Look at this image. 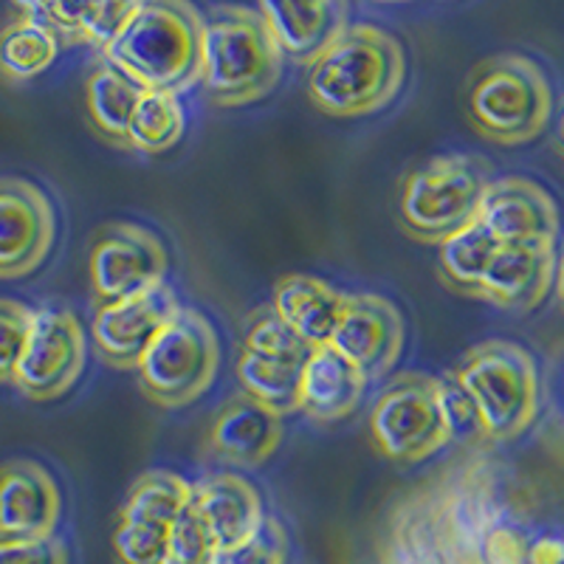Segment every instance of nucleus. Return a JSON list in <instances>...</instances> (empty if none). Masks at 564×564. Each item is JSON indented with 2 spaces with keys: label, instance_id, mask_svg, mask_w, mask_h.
Masks as SVG:
<instances>
[{
  "label": "nucleus",
  "instance_id": "1",
  "mask_svg": "<svg viewBox=\"0 0 564 564\" xmlns=\"http://www.w3.org/2000/svg\"><path fill=\"white\" fill-rule=\"evenodd\" d=\"M542 482L480 435L387 502L365 564H531Z\"/></svg>",
  "mask_w": 564,
  "mask_h": 564
},
{
  "label": "nucleus",
  "instance_id": "2",
  "mask_svg": "<svg viewBox=\"0 0 564 564\" xmlns=\"http://www.w3.org/2000/svg\"><path fill=\"white\" fill-rule=\"evenodd\" d=\"M204 14L186 0L135 3V12L102 48V63L122 70L141 90L181 97L200 83Z\"/></svg>",
  "mask_w": 564,
  "mask_h": 564
},
{
  "label": "nucleus",
  "instance_id": "3",
  "mask_svg": "<svg viewBox=\"0 0 564 564\" xmlns=\"http://www.w3.org/2000/svg\"><path fill=\"white\" fill-rule=\"evenodd\" d=\"M406 79V54L376 23H350L308 68V99L334 119H361L392 105Z\"/></svg>",
  "mask_w": 564,
  "mask_h": 564
},
{
  "label": "nucleus",
  "instance_id": "4",
  "mask_svg": "<svg viewBox=\"0 0 564 564\" xmlns=\"http://www.w3.org/2000/svg\"><path fill=\"white\" fill-rule=\"evenodd\" d=\"M466 398L477 435L502 446L525 435L539 417V367L531 352L511 339H486L460 359L449 376Z\"/></svg>",
  "mask_w": 564,
  "mask_h": 564
},
{
  "label": "nucleus",
  "instance_id": "5",
  "mask_svg": "<svg viewBox=\"0 0 564 564\" xmlns=\"http://www.w3.org/2000/svg\"><path fill=\"white\" fill-rule=\"evenodd\" d=\"M463 110L475 133L491 144H531L551 124V79L542 65L525 54H494L468 70Z\"/></svg>",
  "mask_w": 564,
  "mask_h": 564
},
{
  "label": "nucleus",
  "instance_id": "6",
  "mask_svg": "<svg viewBox=\"0 0 564 564\" xmlns=\"http://www.w3.org/2000/svg\"><path fill=\"white\" fill-rule=\"evenodd\" d=\"M282 54L257 7H218L204 18L200 85L218 108L265 99L282 79Z\"/></svg>",
  "mask_w": 564,
  "mask_h": 564
},
{
  "label": "nucleus",
  "instance_id": "7",
  "mask_svg": "<svg viewBox=\"0 0 564 564\" xmlns=\"http://www.w3.org/2000/svg\"><path fill=\"white\" fill-rule=\"evenodd\" d=\"M457 417L449 384L430 372H404L384 387L370 410V441L401 466L430 460L455 441Z\"/></svg>",
  "mask_w": 564,
  "mask_h": 564
},
{
  "label": "nucleus",
  "instance_id": "8",
  "mask_svg": "<svg viewBox=\"0 0 564 564\" xmlns=\"http://www.w3.org/2000/svg\"><path fill=\"white\" fill-rule=\"evenodd\" d=\"M491 173L471 155H437L412 170L398 189V224L406 238L426 246L471 226Z\"/></svg>",
  "mask_w": 564,
  "mask_h": 564
},
{
  "label": "nucleus",
  "instance_id": "9",
  "mask_svg": "<svg viewBox=\"0 0 564 564\" xmlns=\"http://www.w3.org/2000/svg\"><path fill=\"white\" fill-rule=\"evenodd\" d=\"M220 370V339L209 316L181 305L139 361V392L161 410H184L209 392Z\"/></svg>",
  "mask_w": 564,
  "mask_h": 564
},
{
  "label": "nucleus",
  "instance_id": "10",
  "mask_svg": "<svg viewBox=\"0 0 564 564\" xmlns=\"http://www.w3.org/2000/svg\"><path fill=\"white\" fill-rule=\"evenodd\" d=\"M167 271V246L148 226L113 220L90 240L88 276L97 308L159 289Z\"/></svg>",
  "mask_w": 564,
  "mask_h": 564
},
{
  "label": "nucleus",
  "instance_id": "11",
  "mask_svg": "<svg viewBox=\"0 0 564 564\" xmlns=\"http://www.w3.org/2000/svg\"><path fill=\"white\" fill-rule=\"evenodd\" d=\"M88 361V336L77 316L63 308H34L29 339L14 370V390L48 404L68 395Z\"/></svg>",
  "mask_w": 564,
  "mask_h": 564
},
{
  "label": "nucleus",
  "instance_id": "12",
  "mask_svg": "<svg viewBox=\"0 0 564 564\" xmlns=\"http://www.w3.org/2000/svg\"><path fill=\"white\" fill-rule=\"evenodd\" d=\"M57 240L52 198L26 178H0V280L32 276Z\"/></svg>",
  "mask_w": 564,
  "mask_h": 564
},
{
  "label": "nucleus",
  "instance_id": "13",
  "mask_svg": "<svg viewBox=\"0 0 564 564\" xmlns=\"http://www.w3.org/2000/svg\"><path fill=\"white\" fill-rule=\"evenodd\" d=\"M406 345V322L392 300L381 294H347L339 325L327 341L367 381L384 379Z\"/></svg>",
  "mask_w": 564,
  "mask_h": 564
},
{
  "label": "nucleus",
  "instance_id": "14",
  "mask_svg": "<svg viewBox=\"0 0 564 564\" xmlns=\"http://www.w3.org/2000/svg\"><path fill=\"white\" fill-rule=\"evenodd\" d=\"M181 308L178 296L167 282L148 294L99 305L90 322V339L97 356L113 370L135 372L144 352L161 334V327Z\"/></svg>",
  "mask_w": 564,
  "mask_h": 564
},
{
  "label": "nucleus",
  "instance_id": "15",
  "mask_svg": "<svg viewBox=\"0 0 564 564\" xmlns=\"http://www.w3.org/2000/svg\"><path fill=\"white\" fill-rule=\"evenodd\" d=\"M477 224L500 246H556L558 238L556 200L525 175L488 181Z\"/></svg>",
  "mask_w": 564,
  "mask_h": 564
},
{
  "label": "nucleus",
  "instance_id": "16",
  "mask_svg": "<svg viewBox=\"0 0 564 564\" xmlns=\"http://www.w3.org/2000/svg\"><path fill=\"white\" fill-rule=\"evenodd\" d=\"M63 513V491L37 460L0 463V539L54 536Z\"/></svg>",
  "mask_w": 564,
  "mask_h": 564
},
{
  "label": "nucleus",
  "instance_id": "17",
  "mask_svg": "<svg viewBox=\"0 0 564 564\" xmlns=\"http://www.w3.org/2000/svg\"><path fill=\"white\" fill-rule=\"evenodd\" d=\"M285 423L249 395H235L218 406L206 426V452L235 468H257L271 460L282 443Z\"/></svg>",
  "mask_w": 564,
  "mask_h": 564
},
{
  "label": "nucleus",
  "instance_id": "18",
  "mask_svg": "<svg viewBox=\"0 0 564 564\" xmlns=\"http://www.w3.org/2000/svg\"><path fill=\"white\" fill-rule=\"evenodd\" d=\"M553 276L556 246H500L488 263L477 300L511 314H531L551 294Z\"/></svg>",
  "mask_w": 564,
  "mask_h": 564
},
{
  "label": "nucleus",
  "instance_id": "19",
  "mask_svg": "<svg viewBox=\"0 0 564 564\" xmlns=\"http://www.w3.org/2000/svg\"><path fill=\"white\" fill-rule=\"evenodd\" d=\"M257 12L263 14L265 26L280 48L282 59L311 68L334 40L350 26V7L336 0L316 3H271L263 0Z\"/></svg>",
  "mask_w": 564,
  "mask_h": 564
},
{
  "label": "nucleus",
  "instance_id": "20",
  "mask_svg": "<svg viewBox=\"0 0 564 564\" xmlns=\"http://www.w3.org/2000/svg\"><path fill=\"white\" fill-rule=\"evenodd\" d=\"M189 508L204 525L215 551H226L251 536L265 520L263 497L240 475H212L193 482Z\"/></svg>",
  "mask_w": 564,
  "mask_h": 564
},
{
  "label": "nucleus",
  "instance_id": "21",
  "mask_svg": "<svg viewBox=\"0 0 564 564\" xmlns=\"http://www.w3.org/2000/svg\"><path fill=\"white\" fill-rule=\"evenodd\" d=\"M367 384L352 365L330 347H316L300 367V412L314 423H339L361 406Z\"/></svg>",
  "mask_w": 564,
  "mask_h": 564
},
{
  "label": "nucleus",
  "instance_id": "22",
  "mask_svg": "<svg viewBox=\"0 0 564 564\" xmlns=\"http://www.w3.org/2000/svg\"><path fill=\"white\" fill-rule=\"evenodd\" d=\"M347 294L311 274H285L274 282L271 308L308 350L325 347L339 325Z\"/></svg>",
  "mask_w": 564,
  "mask_h": 564
},
{
  "label": "nucleus",
  "instance_id": "23",
  "mask_svg": "<svg viewBox=\"0 0 564 564\" xmlns=\"http://www.w3.org/2000/svg\"><path fill=\"white\" fill-rule=\"evenodd\" d=\"M139 0L128 3H20L18 14L37 23L40 29L57 40L59 48H74V45H94V48H108L113 37L122 32V26L135 12Z\"/></svg>",
  "mask_w": 564,
  "mask_h": 564
},
{
  "label": "nucleus",
  "instance_id": "24",
  "mask_svg": "<svg viewBox=\"0 0 564 564\" xmlns=\"http://www.w3.org/2000/svg\"><path fill=\"white\" fill-rule=\"evenodd\" d=\"M139 97L141 88L130 83L122 70L99 63L85 83V110H88L90 128L113 148L128 150V124Z\"/></svg>",
  "mask_w": 564,
  "mask_h": 564
},
{
  "label": "nucleus",
  "instance_id": "25",
  "mask_svg": "<svg viewBox=\"0 0 564 564\" xmlns=\"http://www.w3.org/2000/svg\"><path fill=\"white\" fill-rule=\"evenodd\" d=\"M497 249H500V243L475 220L437 246V280L452 294L477 300L482 276H486L488 263L497 254Z\"/></svg>",
  "mask_w": 564,
  "mask_h": 564
},
{
  "label": "nucleus",
  "instance_id": "26",
  "mask_svg": "<svg viewBox=\"0 0 564 564\" xmlns=\"http://www.w3.org/2000/svg\"><path fill=\"white\" fill-rule=\"evenodd\" d=\"M189 502H193V482L184 480L175 471H167V468H153V471L135 477L128 497H124V506L116 513V520L173 525L189 508Z\"/></svg>",
  "mask_w": 564,
  "mask_h": 564
},
{
  "label": "nucleus",
  "instance_id": "27",
  "mask_svg": "<svg viewBox=\"0 0 564 564\" xmlns=\"http://www.w3.org/2000/svg\"><path fill=\"white\" fill-rule=\"evenodd\" d=\"M186 113L181 97L159 94V90H141L133 116L128 124L130 153L161 155L184 139Z\"/></svg>",
  "mask_w": 564,
  "mask_h": 564
},
{
  "label": "nucleus",
  "instance_id": "28",
  "mask_svg": "<svg viewBox=\"0 0 564 564\" xmlns=\"http://www.w3.org/2000/svg\"><path fill=\"white\" fill-rule=\"evenodd\" d=\"M59 54V45L52 34L18 14L0 29V77L7 83H29L52 68Z\"/></svg>",
  "mask_w": 564,
  "mask_h": 564
},
{
  "label": "nucleus",
  "instance_id": "29",
  "mask_svg": "<svg viewBox=\"0 0 564 564\" xmlns=\"http://www.w3.org/2000/svg\"><path fill=\"white\" fill-rule=\"evenodd\" d=\"M300 367L302 365H285V361L240 350L235 372L243 387V395L285 417L291 412H300Z\"/></svg>",
  "mask_w": 564,
  "mask_h": 564
},
{
  "label": "nucleus",
  "instance_id": "30",
  "mask_svg": "<svg viewBox=\"0 0 564 564\" xmlns=\"http://www.w3.org/2000/svg\"><path fill=\"white\" fill-rule=\"evenodd\" d=\"M243 350L265 359L285 361V365H302L308 356V347L302 345L300 336L276 316L271 305H260L251 311L243 322Z\"/></svg>",
  "mask_w": 564,
  "mask_h": 564
},
{
  "label": "nucleus",
  "instance_id": "31",
  "mask_svg": "<svg viewBox=\"0 0 564 564\" xmlns=\"http://www.w3.org/2000/svg\"><path fill=\"white\" fill-rule=\"evenodd\" d=\"M170 525L161 522L116 520L113 528V562L116 564H164L167 556Z\"/></svg>",
  "mask_w": 564,
  "mask_h": 564
},
{
  "label": "nucleus",
  "instance_id": "32",
  "mask_svg": "<svg viewBox=\"0 0 564 564\" xmlns=\"http://www.w3.org/2000/svg\"><path fill=\"white\" fill-rule=\"evenodd\" d=\"M289 562V531L276 517L265 513L263 525L246 542L212 553V564H285Z\"/></svg>",
  "mask_w": 564,
  "mask_h": 564
},
{
  "label": "nucleus",
  "instance_id": "33",
  "mask_svg": "<svg viewBox=\"0 0 564 564\" xmlns=\"http://www.w3.org/2000/svg\"><path fill=\"white\" fill-rule=\"evenodd\" d=\"M34 308L18 300L0 296V384H12L18 361L29 339Z\"/></svg>",
  "mask_w": 564,
  "mask_h": 564
},
{
  "label": "nucleus",
  "instance_id": "34",
  "mask_svg": "<svg viewBox=\"0 0 564 564\" xmlns=\"http://www.w3.org/2000/svg\"><path fill=\"white\" fill-rule=\"evenodd\" d=\"M212 553H215V547H212L204 525H200L193 508H186L170 525L164 564H212Z\"/></svg>",
  "mask_w": 564,
  "mask_h": 564
},
{
  "label": "nucleus",
  "instance_id": "35",
  "mask_svg": "<svg viewBox=\"0 0 564 564\" xmlns=\"http://www.w3.org/2000/svg\"><path fill=\"white\" fill-rule=\"evenodd\" d=\"M0 564H70V553L59 536L0 539Z\"/></svg>",
  "mask_w": 564,
  "mask_h": 564
}]
</instances>
